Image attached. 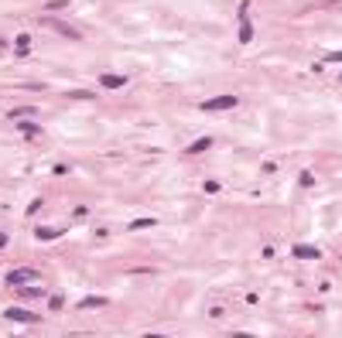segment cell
I'll return each instance as SVG.
<instances>
[{
	"instance_id": "obj_1",
	"label": "cell",
	"mask_w": 342,
	"mask_h": 338,
	"mask_svg": "<svg viewBox=\"0 0 342 338\" xmlns=\"http://www.w3.org/2000/svg\"><path fill=\"white\" fill-rule=\"evenodd\" d=\"M236 96H212V99H202V113H222V110H236Z\"/></svg>"
},
{
	"instance_id": "obj_2",
	"label": "cell",
	"mask_w": 342,
	"mask_h": 338,
	"mask_svg": "<svg viewBox=\"0 0 342 338\" xmlns=\"http://www.w3.org/2000/svg\"><path fill=\"white\" fill-rule=\"evenodd\" d=\"M31 280H41V273L31 270V267H17V270L7 273V283H10V287H24V283H31Z\"/></svg>"
},
{
	"instance_id": "obj_3",
	"label": "cell",
	"mask_w": 342,
	"mask_h": 338,
	"mask_svg": "<svg viewBox=\"0 0 342 338\" xmlns=\"http://www.w3.org/2000/svg\"><path fill=\"white\" fill-rule=\"evenodd\" d=\"M240 41H253V24H250V3H240Z\"/></svg>"
},
{
	"instance_id": "obj_4",
	"label": "cell",
	"mask_w": 342,
	"mask_h": 338,
	"mask_svg": "<svg viewBox=\"0 0 342 338\" xmlns=\"http://www.w3.org/2000/svg\"><path fill=\"white\" fill-rule=\"evenodd\" d=\"M3 318H7V321H21V325H38V314H31V311H24V308H7Z\"/></svg>"
},
{
	"instance_id": "obj_5",
	"label": "cell",
	"mask_w": 342,
	"mask_h": 338,
	"mask_svg": "<svg viewBox=\"0 0 342 338\" xmlns=\"http://www.w3.org/2000/svg\"><path fill=\"white\" fill-rule=\"evenodd\" d=\"M99 85H103V89H127V75H113V72H103V75H99Z\"/></svg>"
},
{
	"instance_id": "obj_6",
	"label": "cell",
	"mask_w": 342,
	"mask_h": 338,
	"mask_svg": "<svg viewBox=\"0 0 342 338\" xmlns=\"http://www.w3.org/2000/svg\"><path fill=\"white\" fill-rule=\"evenodd\" d=\"M45 24H48V28H55V31H62L65 38H72V41H79V38H82V34H79L75 28H68V24H59V21H45Z\"/></svg>"
},
{
	"instance_id": "obj_7",
	"label": "cell",
	"mask_w": 342,
	"mask_h": 338,
	"mask_svg": "<svg viewBox=\"0 0 342 338\" xmlns=\"http://www.w3.org/2000/svg\"><path fill=\"white\" fill-rule=\"evenodd\" d=\"M294 256H301V260H318L322 253H318V246H294Z\"/></svg>"
},
{
	"instance_id": "obj_8",
	"label": "cell",
	"mask_w": 342,
	"mask_h": 338,
	"mask_svg": "<svg viewBox=\"0 0 342 338\" xmlns=\"http://www.w3.org/2000/svg\"><path fill=\"white\" fill-rule=\"evenodd\" d=\"M79 308H82V311H93V308H106V297H86Z\"/></svg>"
},
{
	"instance_id": "obj_9",
	"label": "cell",
	"mask_w": 342,
	"mask_h": 338,
	"mask_svg": "<svg viewBox=\"0 0 342 338\" xmlns=\"http://www.w3.org/2000/svg\"><path fill=\"white\" fill-rule=\"evenodd\" d=\"M17 130L24 137H41V127H38V123H17Z\"/></svg>"
},
{
	"instance_id": "obj_10",
	"label": "cell",
	"mask_w": 342,
	"mask_h": 338,
	"mask_svg": "<svg viewBox=\"0 0 342 338\" xmlns=\"http://www.w3.org/2000/svg\"><path fill=\"white\" fill-rule=\"evenodd\" d=\"M21 297H45V287H17Z\"/></svg>"
},
{
	"instance_id": "obj_11",
	"label": "cell",
	"mask_w": 342,
	"mask_h": 338,
	"mask_svg": "<svg viewBox=\"0 0 342 338\" xmlns=\"http://www.w3.org/2000/svg\"><path fill=\"white\" fill-rule=\"evenodd\" d=\"M209 147H212V140H209V137H199V140L188 147V154H199V150H209Z\"/></svg>"
},
{
	"instance_id": "obj_12",
	"label": "cell",
	"mask_w": 342,
	"mask_h": 338,
	"mask_svg": "<svg viewBox=\"0 0 342 338\" xmlns=\"http://www.w3.org/2000/svg\"><path fill=\"white\" fill-rule=\"evenodd\" d=\"M31 48V34H17V55H28Z\"/></svg>"
},
{
	"instance_id": "obj_13",
	"label": "cell",
	"mask_w": 342,
	"mask_h": 338,
	"mask_svg": "<svg viewBox=\"0 0 342 338\" xmlns=\"http://www.w3.org/2000/svg\"><path fill=\"white\" fill-rule=\"evenodd\" d=\"M65 229H34V236L38 239H55V236H62Z\"/></svg>"
},
{
	"instance_id": "obj_14",
	"label": "cell",
	"mask_w": 342,
	"mask_h": 338,
	"mask_svg": "<svg viewBox=\"0 0 342 338\" xmlns=\"http://www.w3.org/2000/svg\"><path fill=\"white\" fill-rule=\"evenodd\" d=\"M151 225H157V219H137V222H130V229H151Z\"/></svg>"
},
{
	"instance_id": "obj_15",
	"label": "cell",
	"mask_w": 342,
	"mask_h": 338,
	"mask_svg": "<svg viewBox=\"0 0 342 338\" xmlns=\"http://www.w3.org/2000/svg\"><path fill=\"white\" fill-rule=\"evenodd\" d=\"M62 304H65L62 294H52V297H48V308H52V311H62Z\"/></svg>"
},
{
	"instance_id": "obj_16",
	"label": "cell",
	"mask_w": 342,
	"mask_h": 338,
	"mask_svg": "<svg viewBox=\"0 0 342 338\" xmlns=\"http://www.w3.org/2000/svg\"><path fill=\"white\" fill-rule=\"evenodd\" d=\"M48 10H62V7H68V0H52V3H45Z\"/></svg>"
},
{
	"instance_id": "obj_17",
	"label": "cell",
	"mask_w": 342,
	"mask_h": 338,
	"mask_svg": "<svg viewBox=\"0 0 342 338\" xmlns=\"http://www.w3.org/2000/svg\"><path fill=\"white\" fill-rule=\"evenodd\" d=\"M325 62H342V55H339V52H336V55H329Z\"/></svg>"
},
{
	"instance_id": "obj_18",
	"label": "cell",
	"mask_w": 342,
	"mask_h": 338,
	"mask_svg": "<svg viewBox=\"0 0 342 338\" xmlns=\"http://www.w3.org/2000/svg\"><path fill=\"white\" fill-rule=\"evenodd\" d=\"M3 246H7V232H0V250H3Z\"/></svg>"
},
{
	"instance_id": "obj_19",
	"label": "cell",
	"mask_w": 342,
	"mask_h": 338,
	"mask_svg": "<svg viewBox=\"0 0 342 338\" xmlns=\"http://www.w3.org/2000/svg\"><path fill=\"white\" fill-rule=\"evenodd\" d=\"M144 338H168V335H157V332H147Z\"/></svg>"
}]
</instances>
